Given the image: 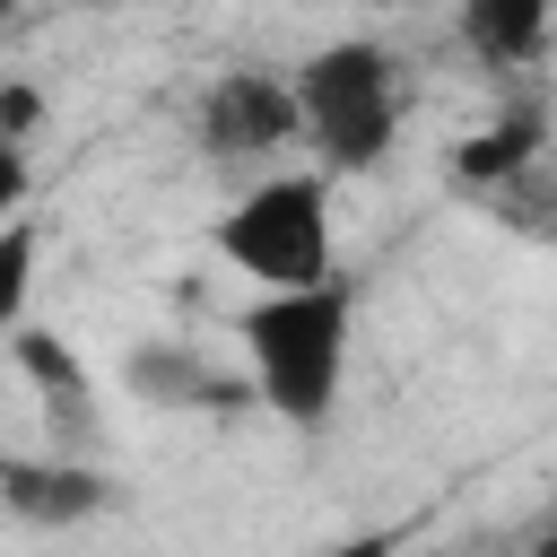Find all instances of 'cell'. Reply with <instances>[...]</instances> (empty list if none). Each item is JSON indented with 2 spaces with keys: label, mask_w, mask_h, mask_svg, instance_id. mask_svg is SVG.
I'll use <instances>...</instances> for the list:
<instances>
[{
  "label": "cell",
  "mask_w": 557,
  "mask_h": 557,
  "mask_svg": "<svg viewBox=\"0 0 557 557\" xmlns=\"http://www.w3.org/2000/svg\"><path fill=\"white\" fill-rule=\"evenodd\" d=\"M331 165H270L252 174L226 218L209 226L218 261L244 270L252 287H313L331 278Z\"/></svg>",
  "instance_id": "cell-3"
},
{
  "label": "cell",
  "mask_w": 557,
  "mask_h": 557,
  "mask_svg": "<svg viewBox=\"0 0 557 557\" xmlns=\"http://www.w3.org/2000/svg\"><path fill=\"white\" fill-rule=\"evenodd\" d=\"M0 505H9L17 522H87V513H104V479H96V470H44V461H9Z\"/></svg>",
  "instance_id": "cell-7"
},
{
  "label": "cell",
  "mask_w": 557,
  "mask_h": 557,
  "mask_svg": "<svg viewBox=\"0 0 557 557\" xmlns=\"http://www.w3.org/2000/svg\"><path fill=\"white\" fill-rule=\"evenodd\" d=\"M191 131H200V157H218V165H261V157H278L287 139H305L296 70H287V78H278V70H218L209 96H200V113H191Z\"/></svg>",
  "instance_id": "cell-4"
},
{
  "label": "cell",
  "mask_w": 557,
  "mask_h": 557,
  "mask_svg": "<svg viewBox=\"0 0 557 557\" xmlns=\"http://www.w3.org/2000/svg\"><path fill=\"white\" fill-rule=\"evenodd\" d=\"M540 104H513V113H496V122H479L461 148H453V174L461 183H513L531 157H540Z\"/></svg>",
  "instance_id": "cell-8"
},
{
  "label": "cell",
  "mask_w": 557,
  "mask_h": 557,
  "mask_svg": "<svg viewBox=\"0 0 557 557\" xmlns=\"http://www.w3.org/2000/svg\"><path fill=\"white\" fill-rule=\"evenodd\" d=\"M35 113H44V96H35L26 78H9V87H0V139H9V148H35Z\"/></svg>",
  "instance_id": "cell-11"
},
{
  "label": "cell",
  "mask_w": 557,
  "mask_h": 557,
  "mask_svg": "<svg viewBox=\"0 0 557 557\" xmlns=\"http://www.w3.org/2000/svg\"><path fill=\"white\" fill-rule=\"evenodd\" d=\"M9 366H17V383H35L52 409H87V366H78V348H61L35 313L9 322Z\"/></svg>",
  "instance_id": "cell-9"
},
{
  "label": "cell",
  "mask_w": 557,
  "mask_h": 557,
  "mask_svg": "<svg viewBox=\"0 0 557 557\" xmlns=\"http://www.w3.org/2000/svg\"><path fill=\"white\" fill-rule=\"evenodd\" d=\"M348 339H357V296H348L339 278L252 287V305L235 313V348H244L252 400H261L270 418H287L296 435H313V426L339 409Z\"/></svg>",
  "instance_id": "cell-1"
},
{
  "label": "cell",
  "mask_w": 557,
  "mask_h": 557,
  "mask_svg": "<svg viewBox=\"0 0 557 557\" xmlns=\"http://www.w3.org/2000/svg\"><path fill=\"white\" fill-rule=\"evenodd\" d=\"M305 148L331 174H374L400 139V61L374 35H331L296 61Z\"/></svg>",
  "instance_id": "cell-2"
},
{
  "label": "cell",
  "mask_w": 557,
  "mask_h": 557,
  "mask_svg": "<svg viewBox=\"0 0 557 557\" xmlns=\"http://www.w3.org/2000/svg\"><path fill=\"white\" fill-rule=\"evenodd\" d=\"M453 35L487 70H531L557 35V9L548 0H453Z\"/></svg>",
  "instance_id": "cell-6"
},
{
  "label": "cell",
  "mask_w": 557,
  "mask_h": 557,
  "mask_svg": "<svg viewBox=\"0 0 557 557\" xmlns=\"http://www.w3.org/2000/svg\"><path fill=\"white\" fill-rule=\"evenodd\" d=\"M35 252H44L35 218H26V209H9V226H0V331H9V322H26V305H35Z\"/></svg>",
  "instance_id": "cell-10"
},
{
  "label": "cell",
  "mask_w": 557,
  "mask_h": 557,
  "mask_svg": "<svg viewBox=\"0 0 557 557\" xmlns=\"http://www.w3.org/2000/svg\"><path fill=\"white\" fill-rule=\"evenodd\" d=\"M122 383H131L139 409H157V418H200V409L235 400V392L209 374V357L183 348V339H139V348L122 357Z\"/></svg>",
  "instance_id": "cell-5"
}]
</instances>
